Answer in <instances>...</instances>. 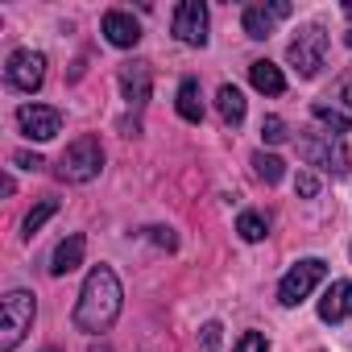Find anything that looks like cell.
<instances>
[{
    "instance_id": "1",
    "label": "cell",
    "mask_w": 352,
    "mask_h": 352,
    "mask_svg": "<svg viewBox=\"0 0 352 352\" xmlns=\"http://www.w3.org/2000/svg\"><path fill=\"white\" fill-rule=\"evenodd\" d=\"M120 307H124V286H120L116 270L96 265L83 278V290H79V302H75V327L87 331V336H100L120 319Z\"/></svg>"
},
{
    "instance_id": "2",
    "label": "cell",
    "mask_w": 352,
    "mask_h": 352,
    "mask_svg": "<svg viewBox=\"0 0 352 352\" xmlns=\"http://www.w3.org/2000/svg\"><path fill=\"white\" fill-rule=\"evenodd\" d=\"M38 319V302L30 290H9L0 302V352H17V344L30 336Z\"/></svg>"
},
{
    "instance_id": "3",
    "label": "cell",
    "mask_w": 352,
    "mask_h": 352,
    "mask_svg": "<svg viewBox=\"0 0 352 352\" xmlns=\"http://www.w3.org/2000/svg\"><path fill=\"white\" fill-rule=\"evenodd\" d=\"M100 170H104V145L96 133L75 137L58 157V179H67V183H91Z\"/></svg>"
},
{
    "instance_id": "4",
    "label": "cell",
    "mask_w": 352,
    "mask_h": 352,
    "mask_svg": "<svg viewBox=\"0 0 352 352\" xmlns=\"http://www.w3.org/2000/svg\"><path fill=\"white\" fill-rule=\"evenodd\" d=\"M323 54H327V34H323V25H302L298 38L286 46V58H290V67H294L302 79H315V75H319Z\"/></svg>"
},
{
    "instance_id": "5",
    "label": "cell",
    "mask_w": 352,
    "mask_h": 352,
    "mask_svg": "<svg viewBox=\"0 0 352 352\" xmlns=\"http://www.w3.org/2000/svg\"><path fill=\"white\" fill-rule=\"evenodd\" d=\"M323 274H327V265H323L319 257H302V261L290 265L286 278L278 282V302H282V307H298L302 298H311V290L323 282Z\"/></svg>"
},
{
    "instance_id": "6",
    "label": "cell",
    "mask_w": 352,
    "mask_h": 352,
    "mask_svg": "<svg viewBox=\"0 0 352 352\" xmlns=\"http://www.w3.org/2000/svg\"><path fill=\"white\" fill-rule=\"evenodd\" d=\"M5 79L17 91H38L46 83V54L42 50H13L9 67H5Z\"/></svg>"
},
{
    "instance_id": "7",
    "label": "cell",
    "mask_w": 352,
    "mask_h": 352,
    "mask_svg": "<svg viewBox=\"0 0 352 352\" xmlns=\"http://www.w3.org/2000/svg\"><path fill=\"white\" fill-rule=\"evenodd\" d=\"M286 17H290V5H286V0H257V5H245L241 25H245L249 38L265 42V38L278 30V21H286Z\"/></svg>"
},
{
    "instance_id": "8",
    "label": "cell",
    "mask_w": 352,
    "mask_h": 352,
    "mask_svg": "<svg viewBox=\"0 0 352 352\" xmlns=\"http://www.w3.org/2000/svg\"><path fill=\"white\" fill-rule=\"evenodd\" d=\"M174 38L183 46H208V5L204 0H183L174 9Z\"/></svg>"
},
{
    "instance_id": "9",
    "label": "cell",
    "mask_w": 352,
    "mask_h": 352,
    "mask_svg": "<svg viewBox=\"0 0 352 352\" xmlns=\"http://www.w3.org/2000/svg\"><path fill=\"white\" fill-rule=\"evenodd\" d=\"M17 129L30 141H50V137L63 133V112L58 108H46V104H21L17 108Z\"/></svg>"
},
{
    "instance_id": "10",
    "label": "cell",
    "mask_w": 352,
    "mask_h": 352,
    "mask_svg": "<svg viewBox=\"0 0 352 352\" xmlns=\"http://www.w3.org/2000/svg\"><path fill=\"white\" fill-rule=\"evenodd\" d=\"M302 153L311 166L327 170V174H344L348 170V153H344V141L331 137V133H319V137H307L302 141Z\"/></svg>"
},
{
    "instance_id": "11",
    "label": "cell",
    "mask_w": 352,
    "mask_h": 352,
    "mask_svg": "<svg viewBox=\"0 0 352 352\" xmlns=\"http://www.w3.org/2000/svg\"><path fill=\"white\" fill-rule=\"evenodd\" d=\"M100 30H104L108 46H116V50H133V46L141 42V25H137V17L124 13V9H108L104 21H100Z\"/></svg>"
},
{
    "instance_id": "12",
    "label": "cell",
    "mask_w": 352,
    "mask_h": 352,
    "mask_svg": "<svg viewBox=\"0 0 352 352\" xmlns=\"http://www.w3.org/2000/svg\"><path fill=\"white\" fill-rule=\"evenodd\" d=\"M352 315V282L344 278V282H331L327 290H323V298H319V319L323 323H344Z\"/></svg>"
},
{
    "instance_id": "13",
    "label": "cell",
    "mask_w": 352,
    "mask_h": 352,
    "mask_svg": "<svg viewBox=\"0 0 352 352\" xmlns=\"http://www.w3.org/2000/svg\"><path fill=\"white\" fill-rule=\"evenodd\" d=\"M83 249H87V241H83L79 232L63 236V241L54 245V257H50V274H54V278H67L71 270H79V265H83Z\"/></svg>"
},
{
    "instance_id": "14",
    "label": "cell",
    "mask_w": 352,
    "mask_h": 352,
    "mask_svg": "<svg viewBox=\"0 0 352 352\" xmlns=\"http://www.w3.org/2000/svg\"><path fill=\"white\" fill-rule=\"evenodd\" d=\"M249 83H253L261 96H282V91H286V75H282V67L270 63V58L249 63Z\"/></svg>"
},
{
    "instance_id": "15",
    "label": "cell",
    "mask_w": 352,
    "mask_h": 352,
    "mask_svg": "<svg viewBox=\"0 0 352 352\" xmlns=\"http://www.w3.org/2000/svg\"><path fill=\"white\" fill-rule=\"evenodd\" d=\"M120 91L129 104H145L149 100V63H124L120 67Z\"/></svg>"
},
{
    "instance_id": "16",
    "label": "cell",
    "mask_w": 352,
    "mask_h": 352,
    "mask_svg": "<svg viewBox=\"0 0 352 352\" xmlns=\"http://www.w3.org/2000/svg\"><path fill=\"white\" fill-rule=\"evenodd\" d=\"M174 108H179V116L183 120H191V124H199L204 120V87H199V79H183L179 83V96H174Z\"/></svg>"
},
{
    "instance_id": "17",
    "label": "cell",
    "mask_w": 352,
    "mask_h": 352,
    "mask_svg": "<svg viewBox=\"0 0 352 352\" xmlns=\"http://www.w3.org/2000/svg\"><path fill=\"white\" fill-rule=\"evenodd\" d=\"M216 108H220V120L236 129V124L245 120V96H241V87H232V83H224V87L216 91Z\"/></svg>"
},
{
    "instance_id": "18",
    "label": "cell",
    "mask_w": 352,
    "mask_h": 352,
    "mask_svg": "<svg viewBox=\"0 0 352 352\" xmlns=\"http://www.w3.org/2000/svg\"><path fill=\"white\" fill-rule=\"evenodd\" d=\"M311 116H315L331 137H340V141H344V133L352 129V124H348V116H344L340 108H327V104H315V108H311Z\"/></svg>"
},
{
    "instance_id": "19",
    "label": "cell",
    "mask_w": 352,
    "mask_h": 352,
    "mask_svg": "<svg viewBox=\"0 0 352 352\" xmlns=\"http://www.w3.org/2000/svg\"><path fill=\"white\" fill-rule=\"evenodd\" d=\"M236 232H241V241L257 245V241H265L270 224H265V216H257V212H241V216H236Z\"/></svg>"
},
{
    "instance_id": "20",
    "label": "cell",
    "mask_w": 352,
    "mask_h": 352,
    "mask_svg": "<svg viewBox=\"0 0 352 352\" xmlns=\"http://www.w3.org/2000/svg\"><path fill=\"white\" fill-rule=\"evenodd\" d=\"M253 170H257L261 183H282V174H286V170H282V157H274V153H265V149L253 153Z\"/></svg>"
},
{
    "instance_id": "21",
    "label": "cell",
    "mask_w": 352,
    "mask_h": 352,
    "mask_svg": "<svg viewBox=\"0 0 352 352\" xmlns=\"http://www.w3.org/2000/svg\"><path fill=\"white\" fill-rule=\"evenodd\" d=\"M54 212H58V199H42V204H38V208L21 220V236H34V232H38V228L54 216Z\"/></svg>"
},
{
    "instance_id": "22",
    "label": "cell",
    "mask_w": 352,
    "mask_h": 352,
    "mask_svg": "<svg viewBox=\"0 0 352 352\" xmlns=\"http://www.w3.org/2000/svg\"><path fill=\"white\" fill-rule=\"evenodd\" d=\"M261 141L282 145V141H286V120H282V116H265V120H261Z\"/></svg>"
},
{
    "instance_id": "23",
    "label": "cell",
    "mask_w": 352,
    "mask_h": 352,
    "mask_svg": "<svg viewBox=\"0 0 352 352\" xmlns=\"http://www.w3.org/2000/svg\"><path fill=\"white\" fill-rule=\"evenodd\" d=\"M265 348H270V344H265V336H261V331H245V336L236 340V348H232V352H265Z\"/></svg>"
},
{
    "instance_id": "24",
    "label": "cell",
    "mask_w": 352,
    "mask_h": 352,
    "mask_svg": "<svg viewBox=\"0 0 352 352\" xmlns=\"http://www.w3.org/2000/svg\"><path fill=\"white\" fill-rule=\"evenodd\" d=\"M199 336H204V344H199L204 352H220V323H204Z\"/></svg>"
},
{
    "instance_id": "25",
    "label": "cell",
    "mask_w": 352,
    "mask_h": 352,
    "mask_svg": "<svg viewBox=\"0 0 352 352\" xmlns=\"http://www.w3.org/2000/svg\"><path fill=\"white\" fill-rule=\"evenodd\" d=\"M294 191H298V195H315V191H319V179H315V174H307V170H302L298 179H294Z\"/></svg>"
},
{
    "instance_id": "26",
    "label": "cell",
    "mask_w": 352,
    "mask_h": 352,
    "mask_svg": "<svg viewBox=\"0 0 352 352\" xmlns=\"http://www.w3.org/2000/svg\"><path fill=\"white\" fill-rule=\"evenodd\" d=\"M13 166H21V170H38V166H42V157L21 149V153H13Z\"/></svg>"
},
{
    "instance_id": "27",
    "label": "cell",
    "mask_w": 352,
    "mask_h": 352,
    "mask_svg": "<svg viewBox=\"0 0 352 352\" xmlns=\"http://www.w3.org/2000/svg\"><path fill=\"white\" fill-rule=\"evenodd\" d=\"M340 9H344V17L352 21V0H344V5H340ZM348 46H352V30H348Z\"/></svg>"
},
{
    "instance_id": "28",
    "label": "cell",
    "mask_w": 352,
    "mask_h": 352,
    "mask_svg": "<svg viewBox=\"0 0 352 352\" xmlns=\"http://www.w3.org/2000/svg\"><path fill=\"white\" fill-rule=\"evenodd\" d=\"M340 100H344V104L352 108V83H344V91H340Z\"/></svg>"
},
{
    "instance_id": "29",
    "label": "cell",
    "mask_w": 352,
    "mask_h": 352,
    "mask_svg": "<svg viewBox=\"0 0 352 352\" xmlns=\"http://www.w3.org/2000/svg\"><path fill=\"white\" fill-rule=\"evenodd\" d=\"M87 352H112V348H108V344H96V348H87Z\"/></svg>"
},
{
    "instance_id": "30",
    "label": "cell",
    "mask_w": 352,
    "mask_h": 352,
    "mask_svg": "<svg viewBox=\"0 0 352 352\" xmlns=\"http://www.w3.org/2000/svg\"><path fill=\"white\" fill-rule=\"evenodd\" d=\"M42 352H58V348H42Z\"/></svg>"
},
{
    "instance_id": "31",
    "label": "cell",
    "mask_w": 352,
    "mask_h": 352,
    "mask_svg": "<svg viewBox=\"0 0 352 352\" xmlns=\"http://www.w3.org/2000/svg\"><path fill=\"white\" fill-rule=\"evenodd\" d=\"M348 257H352V245H348Z\"/></svg>"
}]
</instances>
